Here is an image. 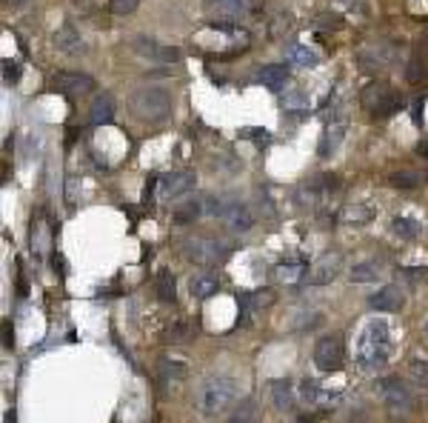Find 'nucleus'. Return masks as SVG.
Masks as SVG:
<instances>
[{
	"mask_svg": "<svg viewBox=\"0 0 428 423\" xmlns=\"http://www.w3.org/2000/svg\"><path fill=\"white\" fill-rule=\"evenodd\" d=\"M55 46L60 51H77L80 46H83V40H80V32L74 29L72 23H63L60 29L55 32Z\"/></svg>",
	"mask_w": 428,
	"mask_h": 423,
	"instance_id": "b1692460",
	"label": "nucleus"
},
{
	"mask_svg": "<svg viewBox=\"0 0 428 423\" xmlns=\"http://www.w3.org/2000/svg\"><path fill=\"white\" fill-rule=\"evenodd\" d=\"M257 415H260L257 404H254L252 398H246V401L237 404V409L231 412V417H229L226 423H257Z\"/></svg>",
	"mask_w": 428,
	"mask_h": 423,
	"instance_id": "cd10ccee",
	"label": "nucleus"
},
{
	"mask_svg": "<svg viewBox=\"0 0 428 423\" xmlns=\"http://www.w3.org/2000/svg\"><path fill=\"white\" fill-rule=\"evenodd\" d=\"M343 269V255L340 252H329L320 260H314V266H308V278L306 283L308 286H329Z\"/></svg>",
	"mask_w": 428,
	"mask_h": 423,
	"instance_id": "9d476101",
	"label": "nucleus"
},
{
	"mask_svg": "<svg viewBox=\"0 0 428 423\" xmlns=\"http://www.w3.org/2000/svg\"><path fill=\"white\" fill-rule=\"evenodd\" d=\"M274 275H277V280L286 283V286H297V283H303V280L308 278L306 263H300V260H283V263H277Z\"/></svg>",
	"mask_w": 428,
	"mask_h": 423,
	"instance_id": "a211bd4d",
	"label": "nucleus"
},
{
	"mask_svg": "<svg viewBox=\"0 0 428 423\" xmlns=\"http://www.w3.org/2000/svg\"><path fill=\"white\" fill-rule=\"evenodd\" d=\"M200 215H203V203H200V200H186L183 206L174 209V223H177V226L195 223Z\"/></svg>",
	"mask_w": 428,
	"mask_h": 423,
	"instance_id": "bb28decb",
	"label": "nucleus"
},
{
	"mask_svg": "<svg viewBox=\"0 0 428 423\" xmlns=\"http://www.w3.org/2000/svg\"><path fill=\"white\" fill-rule=\"evenodd\" d=\"M234 398H237V383L231 378L214 375V378H206L195 389V409L206 417H214L223 409H229L234 404Z\"/></svg>",
	"mask_w": 428,
	"mask_h": 423,
	"instance_id": "f03ea898",
	"label": "nucleus"
},
{
	"mask_svg": "<svg viewBox=\"0 0 428 423\" xmlns=\"http://www.w3.org/2000/svg\"><path fill=\"white\" fill-rule=\"evenodd\" d=\"M55 86L69 97H80V95H86V92L94 89V81L89 74H80V72H58L55 74Z\"/></svg>",
	"mask_w": 428,
	"mask_h": 423,
	"instance_id": "4468645a",
	"label": "nucleus"
},
{
	"mask_svg": "<svg viewBox=\"0 0 428 423\" xmlns=\"http://www.w3.org/2000/svg\"><path fill=\"white\" fill-rule=\"evenodd\" d=\"M217 289H220V280H217V275H211V272H200V275H195V278L189 280V292H192L195 301L211 298L214 292H217Z\"/></svg>",
	"mask_w": 428,
	"mask_h": 423,
	"instance_id": "f3484780",
	"label": "nucleus"
},
{
	"mask_svg": "<svg viewBox=\"0 0 428 423\" xmlns=\"http://www.w3.org/2000/svg\"><path fill=\"white\" fill-rule=\"evenodd\" d=\"M257 77H260V83H263L265 89L280 92V89L288 83V69H286V66L272 63V66H263V69L257 72Z\"/></svg>",
	"mask_w": 428,
	"mask_h": 423,
	"instance_id": "6ab92c4d",
	"label": "nucleus"
},
{
	"mask_svg": "<svg viewBox=\"0 0 428 423\" xmlns=\"http://www.w3.org/2000/svg\"><path fill=\"white\" fill-rule=\"evenodd\" d=\"M286 55H288V61H294V63L303 66V69H311V66L320 63V58H317V51H314V49H308V46H297V43H291V46L286 49Z\"/></svg>",
	"mask_w": 428,
	"mask_h": 423,
	"instance_id": "a878e982",
	"label": "nucleus"
},
{
	"mask_svg": "<svg viewBox=\"0 0 428 423\" xmlns=\"http://www.w3.org/2000/svg\"><path fill=\"white\" fill-rule=\"evenodd\" d=\"M343 223H349V226H365L368 221H374V209L365 206V203H352V206H345L343 209Z\"/></svg>",
	"mask_w": 428,
	"mask_h": 423,
	"instance_id": "5701e85b",
	"label": "nucleus"
},
{
	"mask_svg": "<svg viewBox=\"0 0 428 423\" xmlns=\"http://www.w3.org/2000/svg\"><path fill=\"white\" fill-rule=\"evenodd\" d=\"M394 43H386V40H377V43H368L360 49V66L363 69H388L391 61H394Z\"/></svg>",
	"mask_w": 428,
	"mask_h": 423,
	"instance_id": "f8f14e48",
	"label": "nucleus"
},
{
	"mask_svg": "<svg viewBox=\"0 0 428 423\" xmlns=\"http://www.w3.org/2000/svg\"><path fill=\"white\" fill-rule=\"evenodd\" d=\"M403 275H406L409 280H420V278H425V275H428V269H425V266H417V269H406Z\"/></svg>",
	"mask_w": 428,
	"mask_h": 423,
	"instance_id": "a19ab883",
	"label": "nucleus"
},
{
	"mask_svg": "<svg viewBox=\"0 0 428 423\" xmlns=\"http://www.w3.org/2000/svg\"><path fill=\"white\" fill-rule=\"evenodd\" d=\"M343 138H345V123H331V126L323 131V138H320V154H323V157L334 154V149L340 146Z\"/></svg>",
	"mask_w": 428,
	"mask_h": 423,
	"instance_id": "393cba45",
	"label": "nucleus"
},
{
	"mask_svg": "<svg viewBox=\"0 0 428 423\" xmlns=\"http://www.w3.org/2000/svg\"><path fill=\"white\" fill-rule=\"evenodd\" d=\"M288 26H291V15L288 12H280L272 23V38H280L283 32H288Z\"/></svg>",
	"mask_w": 428,
	"mask_h": 423,
	"instance_id": "4c0bfd02",
	"label": "nucleus"
},
{
	"mask_svg": "<svg viewBox=\"0 0 428 423\" xmlns=\"http://www.w3.org/2000/svg\"><path fill=\"white\" fill-rule=\"evenodd\" d=\"M183 255L197 266H217L226 257V246L211 237H189V241H183Z\"/></svg>",
	"mask_w": 428,
	"mask_h": 423,
	"instance_id": "39448f33",
	"label": "nucleus"
},
{
	"mask_svg": "<svg viewBox=\"0 0 428 423\" xmlns=\"http://www.w3.org/2000/svg\"><path fill=\"white\" fill-rule=\"evenodd\" d=\"M129 106H131V112H135L140 120L157 123V120L169 118V112H172V95L166 89H160V86H140V89L131 92Z\"/></svg>",
	"mask_w": 428,
	"mask_h": 423,
	"instance_id": "7ed1b4c3",
	"label": "nucleus"
},
{
	"mask_svg": "<svg viewBox=\"0 0 428 423\" xmlns=\"http://www.w3.org/2000/svg\"><path fill=\"white\" fill-rule=\"evenodd\" d=\"M417 152H420V157H425V161H428V141H422V143L417 146Z\"/></svg>",
	"mask_w": 428,
	"mask_h": 423,
	"instance_id": "79ce46f5",
	"label": "nucleus"
},
{
	"mask_svg": "<svg viewBox=\"0 0 428 423\" xmlns=\"http://www.w3.org/2000/svg\"><path fill=\"white\" fill-rule=\"evenodd\" d=\"M428 77V61H425V51L417 46L409 58V66H406V81L409 83H422Z\"/></svg>",
	"mask_w": 428,
	"mask_h": 423,
	"instance_id": "412c9836",
	"label": "nucleus"
},
{
	"mask_svg": "<svg viewBox=\"0 0 428 423\" xmlns=\"http://www.w3.org/2000/svg\"><path fill=\"white\" fill-rule=\"evenodd\" d=\"M300 392H303V401H306V404H311V406H317L320 401H323V392L317 389V383H314V381H303V389H300Z\"/></svg>",
	"mask_w": 428,
	"mask_h": 423,
	"instance_id": "c9c22d12",
	"label": "nucleus"
},
{
	"mask_svg": "<svg viewBox=\"0 0 428 423\" xmlns=\"http://www.w3.org/2000/svg\"><path fill=\"white\" fill-rule=\"evenodd\" d=\"M89 118H92V123L94 126H103V123H112V118H115V97L112 95H97L94 97V103H92V112H89Z\"/></svg>",
	"mask_w": 428,
	"mask_h": 423,
	"instance_id": "aec40b11",
	"label": "nucleus"
},
{
	"mask_svg": "<svg viewBox=\"0 0 428 423\" xmlns=\"http://www.w3.org/2000/svg\"><path fill=\"white\" fill-rule=\"evenodd\" d=\"M403 303H406V292L400 286H394V283L377 289V292L368 298V306L377 309V312H400V309H403Z\"/></svg>",
	"mask_w": 428,
	"mask_h": 423,
	"instance_id": "ddd939ff",
	"label": "nucleus"
},
{
	"mask_svg": "<svg viewBox=\"0 0 428 423\" xmlns=\"http://www.w3.org/2000/svg\"><path fill=\"white\" fill-rule=\"evenodd\" d=\"M337 189V177L334 175H317L311 180H306L303 186L297 189V203L300 206H320L331 192Z\"/></svg>",
	"mask_w": 428,
	"mask_h": 423,
	"instance_id": "1a4fd4ad",
	"label": "nucleus"
},
{
	"mask_svg": "<svg viewBox=\"0 0 428 423\" xmlns=\"http://www.w3.org/2000/svg\"><path fill=\"white\" fill-rule=\"evenodd\" d=\"M189 337H192V326L189 324H174L169 329V335H166V340H172V343H186Z\"/></svg>",
	"mask_w": 428,
	"mask_h": 423,
	"instance_id": "e433bc0d",
	"label": "nucleus"
},
{
	"mask_svg": "<svg viewBox=\"0 0 428 423\" xmlns=\"http://www.w3.org/2000/svg\"><path fill=\"white\" fill-rule=\"evenodd\" d=\"M197 186V177L192 172H174V175H166L157 180V189H160V198L163 200H174V198H183L195 192Z\"/></svg>",
	"mask_w": 428,
	"mask_h": 423,
	"instance_id": "9b49d317",
	"label": "nucleus"
},
{
	"mask_svg": "<svg viewBox=\"0 0 428 423\" xmlns=\"http://www.w3.org/2000/svg\"><path fill=\"white\" fill-rule=\"evenodd\" d=\"M9 3H23V0H9Z\"/></svg>",
	"mask_w": 428,
	"mask_h": 423,
	"instance_id": "37998d69",
	"label": "nucleus"
},
{
	"mask_svg": "<svg viewBox=\"0 0 428 423\" xmlns=\"http://www.w3.org/2000/svg\"><path fill=\"white\" fill-rule=\"evenodd\" d=\"M425 335H428V324H425Z\"/></svg>",
	"mask_w": 428,
	"mask_h": 423,
	"instance_id": "c03bdc74",
	"label": "nucleus"
},
{
	"mask_svg": "<svg viewBox=\"0 0 428 423\" xmlns=\"http://www.w3.org/2000/svg\"><path fill=\"white\" fill-rule=\"evenodd\" d=\"M320 324H323V317L314 314V317H306V321H300L297 329H311V326H320Z\"/></svg>",
	"mask_w": 428,
	"mask_h": 423,
	"instance_id": "ea45409f",
	"label": "nucleus"
},
{
	"mask_svg": "<svg viewBox=\"0 0 428 423\" xmlns=\"http://www.w3.org/2000/svg\"><path fill=\"white\" fill-rule=\"evenodd\" d=\"M391 358V329L386 321H368L360 335H357V349H354V360L363 372H377L383 369Z\"/></svg>",
	"mask_w": 428,
	"mask_h": 423,
	"instance_id": "f257e3e1",
	"label": "nucleus"
},
{
	"mask_svg": "<svg viewBox=\"0 0 428 423\" xmlns=\"http://www.w3.org/2000/svg\"><path fill=\"white\" fill-rule=\"evenodd\" d=\"M343 358H345V349L340 335H323L314 343V366L320 372H337L343 366Z\"/></svg>",
	"mask_w": 428,
	"mask_h": 423,
	"instance_id": "423d86ee",
	"label": "nucleus"
},
{
	"mask_svg": "<svg viewBox=\"0 0 428 423\" xmlns=\"http://www.w3.org/2000/svg\"><path fill=\"white\" fill-rule=\"evenodd\" d=\"M17 77H20V69H17V63H12V61H3V83H6V86H15V83H17Z\"/></svg>",
	"mask_w": 428,
	"mask_h": 423,
	"instance_id": "58836bf2",
	"label": "nucleus"
},
{
	"mask_svg": "<svg viewBox=\"0 0 428 423\" xmlns=\"http://www.w3.org/2000/svg\"><path fill=\"white\" fill-rule=\"evenodd\" d=\"M138 6H140V0H109V9H112V15H120V17L131 15Z\"/></svg>",
	"mask_w": 428,
	"mask_h": 423,
	"instance_id": "f704fd0d",
	"label": "nucleus"
},
{
	"mask_svg": "<svg viewBox=\"0 0 428 423\" xmlns=\"http://www.w3.org/2000/svg\"><path fill=\"white\" fill-rule=\"evenodd\" d=\"M269 398H272L277 412H291L294 406H297V392H294V386L288 381H272L269 383Z\"/></svg>",
	"mask_w": 428,
	"mask_h": 423,
	"instance_id": "2eb2a0df",
	"label": "nucleus"
},
{
	"mask_svg": "<svg viewBox=\"0 0 428 423\" xmlns=\"http://www.w3.org/2000/svg\"><path fill=\"white\" fill-rule=\"evenodd\" d=\"M383 401L391 415H409L414 409V392L400 381V378H386L383 381Z\"/></svg>",
	"mask_w": 428,
	"mask_h": 423,
	"instance_id": "6e6552de",
	"label": "nucleus"
},
{
	"mask_svg": "<svg viewBox=\"0 0 428 423\" xmlns=\"http://www.w3.org/2000/svg\"><path fill=\"white\" fill-rule=\"evenodd\" d=\"M254 312H260V309H269L274 301H277V295L272 292V289H257V292H252V295H246L243 298Z\"/></svg>",
	"mask_w": 428,
	"mask_h": 423,
	"instance_id": "2f4dec72",
	"label": "nucleus"
},
{
	"mask_svg": "<svg viewBox=\"0 0 428 423\" xmlns=\"http://www.w3.org/2000/svg\"><path fill=\"white\" fill-rule=\"evenodd\" d=\"M131 49H135L143 61H151V63H177L183 58V51L177 46L157 43L154 38H146V35L131 38Z\"/></svg>",
	"mask_w": 428,
	"mask_h": 423,
	"instance_id": "0eeeda50",
	"label": "nucleus"
},
{
	"mask_svg": "<svg viewBox=\"0 0 428 423\" xmlns=\"http://www.w3.org/2000/svg\"><path fill=\"white\" fill-rule=\"evenodd\" d=\"M391 229H394V234L406 237V241H414V237H417V232H420L417 221H411V218H400V215L391 221Z\"/></svg>",
	"mask_w": 428,
	"mask_h": 423,
	"instance_id": "473e14b6",
	"label": "nucleus"
},
{
	"mask_svg": "<svg viewBox=\"0 0 428 423\" xmlns=\"http://www.w3.org/2000/svg\"><path fill=\"white\" fill-rule=\"evenodd\" d=\"M206 6L226 17H240V15H254L257 0H206Z\"/></svg>",
	"mask_w": 428,
	"mask_h": 423,
	"instance_id": "dca6fc26",
	"label": "nucleus"
},
{
	"mask_svg": "<svg viewBox=\"0 0 428 423\" xmlns=\"http://www.w3.org/2000/svg\"><path fill=\"white\" fill-rule=\"evenodd\" d=\"M422 180L425 177L420 172H394V175H388V183L394 189H417Z\"/></svg>",
	"mask_w": 428,
	"mask_h": 423,
	"instance_id": "c756f323",
	"label": "nucleus"
},
{
	"mask_svg": "<svg viewBox=\"0 0 428 423\" xmlns=\"http://www.w3.org/2000/svg\"><path fill=\"white\" fill-rule=\"evenodd\" d=\"M409 375H411V381H414L420 389L428 392V358H414V360L409 363Z\"/></svg>",
	"mask_w": 428,
	"mask_h": 423,
	"instance_id": "7c9ffc66",
	"label": "nucleus"
},
{
	"mask_svg": "<svg viewBox=\"0 0 428 423\" xmlns=\"http://www.w3.org/2000/svg\"><path fill=\"white\" fill-rule=\"evenodd\" d=\"M360 103L363 109L374 118H388L400 109V95L388 86V83H368L360 92Z\"/></svg>",
	"mask_w": 428,
	"mask_h": 423,
	"instance_id": "20e7f679",
	"label": "nucleus"
},
{
	"mask_svg": "<svg viewBox=\"0 0 428 423\" xmlns=\"http://www.w3.org/2000/svg\"><path fill=\"white\" fill-rule=\"evenodd\" d=\"M154 289H157V298L163 301V303H174L177 301V283H174V275L169 269H160L157 272Z\"/></svg>",
	"mask_w": 428,
	"mask_h": 423,
	"instance_id": "4be33fe9",
	"label": "nucleus"
},
{
	"mask_svg": "<svg viewBox=\"0 0 428 423\" xmlns=\"http://www.w3.org/2000/svg\"><path fill=\"white\" fill-rule=\"evenodd\" d=\"M160 378H163L166 383H177V381H183L186 378V366H180V363H163L160 366Z\"/></svg>",
	"mask_w": 428,
	"mask_h": 423,
	"instance_id": "72a5a7b5",
	"label": "nucleus"
},
{
	"mask_svg": "<svg viewBox=\"0 0 428 423\" xmlns=\"http://www.w3.org/2000/svg\"><path fill=\"white\" fill-rule=\"evenodd\" d=\"M377 278H380V266L374 260H363V263H357V266H352V280L354 283H371Z\"/></svg>",
	"mask_w": 428,
	"mask_h": 423,
	"instance_id": "c85d7f7f",
	"label": "nucleus"
}]
</instances>
